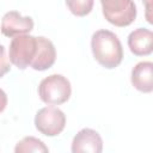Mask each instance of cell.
<instances>
[{"label": "cell", "instance_id": "5b68a950", "mask_svg": "<svg viewBox=\"0 0 153 153\" xmlns=\"http://www.w3.org/2000/svg\"><path fill=\"white\" fill-rule=\"evenodd\" d=\"M36 129L45 136H57L66 127V115L55 106H44L36 112Z\"/></svg>", "mask_w": 153, "mask_h": 153}, {"label": "cell", "instance_id": "6da1fadb", "mask_svg": "<svg viewBox=\"0 0 153 153\" xmlns=\"http://www.w3.org/2000/svg\"><path fill=\"white\" fill-rule=\"evenodd\" d=\"M91 50L94 60L106 69H114L123 60L120 38L110 30H97L91 37Z\"/></svg>", "mask_w": 153, "mask_h": 153}, {"label": "cell", "instance_id": "7c38bea8", "mask_svg": "<svg viewBox=\"0 0 153 153\" xmlns=\"http://www.w3.org/2000/svg\"><path fill=\"white\" fill-rule=\"evenodd\" d=\"M66 6L72 14L85 17L93 8V0H66Z\"/></svg>", "mask_w": 153, "mask_h": 153}, {"label": "cell", "instance_id": "9a60e30c", "mask_svg": "<svg viewBox=\"0 0 153 153\" xmlns=\"http://www.w3.org/2000/svg\"><path fill=\"white\" fill-rule=\"evenodd\" d=\"M6 105H7V94L2 88H0V114L6 109Z\"/></svg>", "mask_w": 153, "mask_h": 153}, {"label": "cell", "instance_id": "277c9868", "mask_svg": "<svg viewBox=\"0 0 153 153\" xmlns=\"http://www.w3.org/2000/svg\"><path fill=\"white\" fill-rule=\"evenodd\" d=\"M100 4L105 19L117 27L128 26L136 19L137 10L133 0H100Z\"/></svg>", "mask_w": 153, "mask_h": 153}, {"label": "cell", "instance_id": "7a4b0ae2", "mask_svg": "<svg viewBox=\"0 0 153 153\" xmlns=\"http://www.w3.org/2000/svg\"><path fill=\"white\" fill-rule=\"evenodd\" d=\"M37 92L43 103L48 105H61L71 98L72 86L69 80L62 74H51L39 82Z\"/></svg>", "mask_w": 153, "mask_h": 153}, {"label": "cell", "instance_id": "4fadbf2b", "mask_svg": "<svg viewBox=\"0 0 153 153\" xmlns=\"http://www.w3.org/2000/svg\"><path fill=\"white\" fill-rule=\"evenodd\" d=\"M11 71V62L6 55V49L2 44H0V79L4 78Z\"/></svg>", "mask_w": 153, "mask_h": 153}, {"label": "cell", "instance_id": "9c48e42d", "mask_svg": "<svg viewBox=\"0 0 153 153\" xmlns=\"http://www.w3.org/2000/svg\"><path fill=\"white\" fill-rule=\"evenodd\" d=\"M128 47L135 56H147L153 50V33L149 29L137 27L128 36Z\"/></svg>", "mask_w": 153, "mask_h": 153}, {"label": "cell", "instance_id": "8992f818", "mask_svg": "<svg viewBox=\"0 0 153 153\" xmlns=\"http://www.w3.org/2000/svg\"><path fill=\"white\" fill-rule=\"evenodd\" d=\"M33 25V19L31 17H24L18 11H8L1 19L0 31L6 37H14L31 32Z\"/></svg>", "mask_w": 153, "mask_h": 153}, {"label": "cell", "instance_id": "52a82bcc", "mask_svg": "<svg viewBox=\"0 0 153 153\" xmlns=\"http://www.w3.org/2000/svg\"><path fill=\"white\" fill-rule=\"evenodd\" d=\"M71 151L73 153H100L103 151V140L97 130L82 128L73 137Z\"/></svg>", "mask_w": 153, "mask_h": 153}, {"label": "cell", "instance_id": "3957f363", "mask_svg": "<svg viewBox=\"0 0 153 153\" xmlns=\"http://www.w3.org/2000/svg\"><path fill=\"white\" fill-rule=\"evenodd\" d=\"M37 51V37L29 33L14 36L10 43L8 59L10 62L18 69L30 67Z\"/></svg>", "mask_w": 153, "mask_h": 153}, {"label": "cell", "instance_id": "ba28073f", "mask_svg": "<svg viewBox=\"0 0 153 153\" xmlns=\"http://www.w3.org/2000/svg\"><path fill=\"white\" fill-rule=\"evenodd\" d=\"M56 60V49L53 42L43 36L37 37V51L30 67L35 71L43 72L53 67Z\"/></svg>", "mask_w": 153, "mask_h": 153}, {"label": "cell", "instance_id": "30bf717a", "mask_svg": "<svg viewBox=\"0 0 153 153\" xmlns=\"http://www.w3.org/2000/svg\"><path fill=\"white\" fill-rule=\"evenodd\" d=\"M130 81L137 91L151 93L153 91V63L151 61L136 63L131 69Z\"/></svg>", "mask_w": 153, "mask_h": 153}, {"label": "cell", "instance_id": "8fae6325", "mask_svg": "<svg viewBox=\"0 0 153 153\" xmlns=\"http://www.w3.org/2000/svg\"><path fill=\"white\" fill-rule=\"evenodd\" d=\"M49 148L44 145V142L35 136H25L23 137L14 147L16 153H27V152H48Z\"/></svg>", "mask_w": 153, "mask_h": 153}, {"label": "cell", "instance_id": "5bb4252c", "mask_svg": "<svg viewBox=\"0 0 153 153\" xmlns=\"http://www.w3.org/2000/svg\"><path fill=\"white\" fill-rule=\"evenodd\" d=\"M142 2L146 6V19L149 24H152V5H153V0H142Z\"/></svg>", "mask_w": 153, "mask_h": 153}]
</instances>
